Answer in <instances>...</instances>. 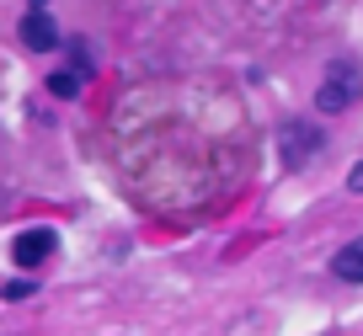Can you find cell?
I'll use <instances>...</instances> for the list:
<instances>
[{"label":"cell","instance_id":"1","mask_svg":"<svg viewBox=\"0 0 363 336\" xmlns=\"http://www.w3.org/2000/svg\"><path fill=\"white\" fill-rule=\"evenodd\" d=\"M358 91H363V69L352 65V59H331L326 80H320V91H315V107L320 112H347L352 101H358Z\"/></svg>","mask_w":363,"mask_h":336},{"label":"cell","instance_id":"2","mask_svg":"<svg viewBox=\"0 0 363 336\" xmlns=\"http://www.w3.org/2000/svg\"><path fill=\"white\" fill-rule=\"evenodd\" d=\"M54 251H59V235H54V230H43V224H33V230H22V235L11 240V262H16V267H27V272H38Z\"/></svg>","mask_w":363,"mask_h":336},{"label":"cell","instance_id":"4","mask_svg":"<svg viewBox=\"0 0 363 336\" xmlns=\"http://www.w3.org/2000/svg\"><path fill=\"white\" fill-rule=\"evenodd\" d=\"M16 38H22L27 48H38V54H48V48H59V27H54V16H48L43 6H33V11L22 16V27H16Z\"/></svg>","mask_w":363,"mask_h":336},{"label":"cell","instance_id":"5","mask_svg":"<svg viewBox=\"0 0 363 336\" xmlns=\"http://www.w3.org/2000/svg\"><path fill=\"white\" fill-rule=\"evenodd\" d=\"M331 272H337V278H347V283H363V235H358V240H347V246L337 251Z\"/></svg>","mask_w":363,"mask_h":336},{"label":"cell","instance_id":"3","mask_svg":"<svg viewBox=\"0 0 363 336\" xmlns=\"http://www.w3.org/2000/svg\"><path fill=\"white\" fill-rule=\"evenodd\" d=\"M320 145H326V139H320V128H310V123H289L284 134H278V150H284V166L289 171H299L305 160H315Z\"/></svg>","mask_w":363,"mask_h":336},{"label":"cell","instance_id":"7","mask_svg":"<svg viewBox=\"0 0 363 336\" xmlns=\"http://www.w3.org/2000/svg\"><path fill=\"white\" fill-rule=\"evenodd\" d=\"M347 192H358V198H363V160L352 166V177H347Z\"/></svg>","mask_w":363,"mask_h":336},{"label":"cell","instance_id":"6","mask_svg":"<svg viewBox=\"0 0 363 336\" xmlns=\"http://www.w3.org/2000/svg\"><path fill=\"white\" fill-rule=\"evenodd\" d=\"M48 96H59V101L80 96V75H75V69H59V75H48Z\"/></svg>","mask_w":363,"mask_h":336}]
</instances>
